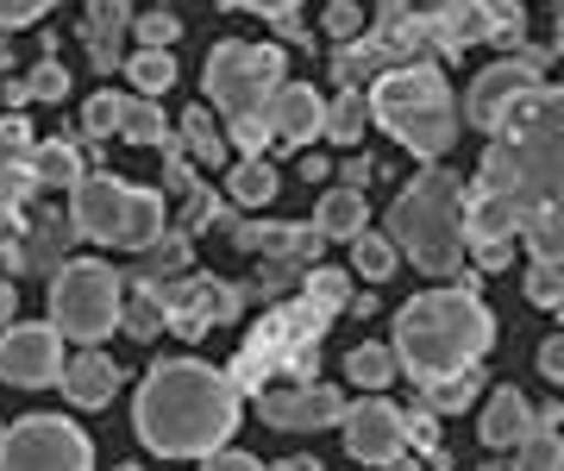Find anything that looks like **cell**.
Masks as SVG:
<instances>
[{
	"instance_id": "obj_1",
	"label": "cell",
	"mask_w": 564,
	"mask_h": 471,
	"mask_svg": "<svg viewBox=\"0 0 564 471\" xmlns=\"http://www.w3.org/2000/svg\"><path fill=\"white\" fill-rule=\"evenodd\" d=\"M239 384L207 358H163L132 396V433L158 459H207L239 433Z\"/></svg>"
},
{
	"instance_id": "obj_2",
	"label": "cell",
	"mask_w": 564,
	"mask_h": 471,
	"mask_svg": "<svg viewBox=\"0 0 564 471\" xmlns=\"http://www.w3.org/2000/svg\"><path fill=\"white\" fill-rule=\"evenodd\" d=\"M477 189H502L521 214L533 207L564 214V88L533 83L496 120L484 164H477Z\"/></svg>"
},
{
	"instance_id": "obj_3",
	"label": "cell",
	"mask_w": 564,
	"mask_h": 471,
	"mask_svg": "<svg viewBox=\"0 0 564 471\" xmlns=\"http://www.w3.org/2000/svg\"><path fill=\"white\" fill-rule=\"evenodd\" d=\"M395 358L414 384L445 377V371L484 365V352L496 346V314L484 308L477 283H445V289H421L414 302L395 308Z\"/></svg>"
},
{
	"instance_id": "obj_4",
	"label": "cell",
	"mask_w": 564,
	"mask_h": 471,
	"mask_svg": "<svg viewBox=\"0 0 564 471\" xmlns=\"http://www.w3.org/2000/svg\"><path fill=\"white\" fill-rule=\"evenodd\" d=\"M370 120L421 164H440L458 144V95L433 57H408L389 63L383 76H370Z\"/></svg>"
},
{
	"instance_id": "obj_5",
	"label": "cell",
	"mask_w": 564,
	"mask_h": 471,
	"mask_svg": "<svg viewBox=\"0 0 564 471\" xmlns=\"http://www.w3.org/2000/svg\"><path fill=\"white\" fill-rule=\"evenodd\" d=\"M464 189H470V176H458V170H426L389 207L383 233L421 277L464 270Z\"/></svg>"
},
{
	"instance_id": "obj_6",
	"label": "cell",
	"mask_w": 564,
	"mask_h": 471,
	"mask_svg": "<svg viewBox=\"0 0 564 471\" xmlns=\"http://www.w3.org/2000/svg\"><path fill=\"white\" fill-rule=\"evenodd\" d=\"M69 221L95 246L139 251L163 233V189H139L126 176H113V170H95V176L69 183Z\"/></svg>"
},
{
	"instance_id": "obj_7",
	"label": "cell",
	"mask_w": 564,
	"mask_h": 471,
	"mask_svg": "<svg viewBox=\"0 0 564 471\" xmlns=\"http://www.w3.org/2000/svg\"><path fill=\"white\" fill-rule=\"evenodd\" d=\"M289 76L282 44H239L226 39L207 51V107H220V120H270V95Z\"/></svg>"
},
{
	"instance_id": "obj_8",
	"label": "cell",
	"mask_w": 564,
	"mask_h": 471,
	"mask_svg": "<svg viewBox=\"0 0 564 471\" xmlns=\"http://www.w3.org/2000/svg\"><path fill=\"white\" fill-rule=\"evenodd\" d=\"M126 277L101 258H69L51 270V321H57L76 346H101L107 333L120 328Z\"/></svg>"
},
{
	"instance_id": "obj_9",
	"label": "cell",
	"mask_w": 564,
	"mask_h": 471,
	"mask_svg": "<svg viewBox=\"0 0 564 471\" xmlns=\"http://www.w3.org/2000/svg\"><path fill=\"white\" fill-rule=\"evenodd\" d=\"M0 465L7 471H88L95 440L69 415H20L13 428H0Z\"/></svg>"
},
{
	"instance_id": "obj_10",
	"label": "cell",
	"mask_w": 564,
	"mask_h": 471,
	"mask_svg": "<svg viewBox=\"0 0 564 471\" xmlns=\"http://www.w3.org/2000/svg\"><path fill=\"white\" fill-rule=\"evenodd\" d=\"M63 377V328L57 321H7L0 328V384L57 389Z\"/></svg>"
},
{
	"instance_id": "obj_11",
	"label": "cell",
	"mask_w": 564,
	"mask_h": 471,
	"mask_svg": "<svg viewBox=\"0 0 564 471\" xmlns=\"http://www.w3.org/2000/svg\"><path fill=\"white\" fill-rule=\"evenodd\" d=\"M258 415L282 433H321V428H339L345 389L321 384V377H289V384L258 389Z\"/></svg>"
},
{
	"instance_id": "obj_12",
	"label": "cell",
	"mask_w": 564,
	"mask_h": 471,
	"mask_svg": "<svg viewBox=\"0 0 564 471\" xmlns=\"http://www.w3.org/2000/svg\"><path fill=\"white\" fill-rule=\"evenodd\" d=\"M339 428H345V452L358 465H402L408 428H402V409L389 403L383 389H364L358 403H345Z\"/></svg>"
},
{
	"instance_id": "obj_13",
	"label": "cell",
	"mask_w": 564,
	"mask_h": 471,
	"mask_svg": "<svg viewBox=\"0 0 564 471\" xmlns=\"http://www.w3.org/2000/svg\"><path fill=\"white\" fill-rule=\"evenodd\" d=\"M545 63H552V51H508L502 63H489L484 76L470 83V95H464V120L477 126V132H496V120L540 83Z\"/></svg>"
},
{
	"instance_id": "obj_14",
	"label": "cell",
	"mask_w": 564,
	"mask_h": 471,
	"mask_svg": "<svg viewBox=\"0 0 564 471\" xmlns=\"http://www.w3.org/2000/svg\"><path fill=\"white\" fill-rule=\"evenodd\" d=\"M158 289V302H163V321L182 333V340H202L207 328H220V321H232L239 314V289L220 283V277H163Z\"/></svg>"
},
{
	"instance_id": "obj_15",
	"label": "cell",
	"mask_w": 564,
	"mask_h": 471,
	"mask_svg": "<svg viewBox=\"0 0 564 471\" xmlns=\"http://www.w3.org/2000/svg\"><path fill=\"white\" fill-rule=\"evenodd\" d=\"M270 132H276L289 151H307V144L326 132V101H321V88L289 83V76H282L276 95H270Z\"/></svg>"
},
{
	"instance_id": "obj_16",
	"label": "cell",
	"mask_w": 564,
	"mask_h": 471,
	"mask_svg": "<svg viewBox=\"0 0 564 471\" xmlns=\"http://www.w3.org/2000/svg\"><path fill=\"white\" fill-rule=\"evenodd\" d=\"M57 389L76 403V409H107L113 396H120V365L107 358V352H76V358H63V377Z\"/></svg>"
},
{
	"instance_id": "obj_17",
	"label": "cell",
	"mask_w": 564,
	"mask_h": 471,
	"mask_svg": "<svg viewBox=\"0 0 564 471\" xmlns=\"http://www.w3.org/2000/svg\"><path fill=\"white\" fill-rule=\"evenodd\" d=\"M527 428H533V403L521 396V384H496L484 415H477V440H484L489 452H514Z\"/></svg>"
},
{
	"instance_id": "obj_18",
	"label": "cell",
	"mask_w": 564,
	"mask_h": 471,
	"mask_svg": "<svg viewBox=\"0 0 564 471\" xmlns=\"http://www.w3.org/2000/svg\"><path fill=\"white\" fill-rule=\"evenodd\" d=\"M521 233V207L502 189H464V246L477 239H514Z\"/></svg>"
},
{
	"instance_id": "obj_19",
	"label": "cell",
	"mask_w": 564,
	"mask_h": 471,
	"mask_svg": "<svg viewBox=\"0 0 564 471\" xmlns=\"http://www.w3.org/2000/svg\"><path fill=\"white\" fill-rule=\"evenodd\" d=\"M120 32H132V7L126 0H88L82 39H88V63L95 69H113L120 63Z\"/></svg>"
},
{
	"instance_id": "obj_20",
	"label": "cell",
	"mask_w": 564,
	"mask_h": 471,
	"mask_svg": "<svg viewBox=\"0 0 564 471\" xmlns=\"http://www.w3.org/2000/svg\"><path fill=\"white\" fill-rule=\"evenodd\" d=\"M314 226H321V239H351V233H364V226H370V202H364V189H351V183L326 189L321 207H314Z\"/></svg>"
},
{
	"instance_id": "obj_21",
	"label": "cell",
	"mask_w": 564,
	"mask_h": 471,
	"mask_svg": "<svg viewBox=\"0 0 564 471\" xmlns=\"http://www.w3.org/2000/svg\"><path fill=\"white\" fill-rule=\"evenodd\" d=\"M477 396H484V371H477V365L445 371V377H426V384H421V403L433 415H464Z\"/></svg>"
},
{
	"instance_id": "obj_22",
	"label": "cell",
	"mask_w": 564,
	"mask_h": 471,
	"mask_svg": "<svg viewBox=\"0 0 564 471\" xmlns=\"http://www.w3.org/2000/svg\"><path fill=\"white\" fill-rule=\"evenodd\" d=\"M25 170H32V183L39 189H69L82 176V151L69 139H44V144H32Z\"/></svg>"
},
{
	"instance_id": "obj_23",
	"label": "cell",
	"mask_w": 564,
	"mask_h": 471,
	"mask_svg": "<svg viewBox=\"0 0 564 471\" xmlns=\"http://www.w3.org/2000/svg\"><path fill=\"white\" fill-rule=\"evenodd\" d=\"M226 189H232V202H239V207H263V202H270V195L282 189L276 164H270V151L239 158V164H232V176H226Z\"/></svg>"
},
{
	"instance_id": "obj_24",
	"label": "cell",
	"mask_w": 564,
	"mask_h": 471,
	"mask_svg": "<svg viewBox=\"0 0 564 471\" xmlns=\"http://www.w3.org/2000/svg\"><path fill=\"white\" fill-rule=\"evenodd\" d=\"M258 251L263 258H295V265H307L314 251H321V226L314 221H276L258 233Z\"/></svg>"
},
{
	"instance_id": "obj_25",
	"label": "cell",
	"mask_w": 564,
	"mask_h": 471,
	"mask_svg": "<svg viewBox=\"0 0 564 471\" xmlns=\"http://www.w3.org/2000/svg\"><path fill=\"white\" fill-rule=\"evenodd\" d=\"M395 377H402V358H395V346H351V352H345V384L389 389Z\"/></svg>"
},
{
	"instance_id": "obj_26",
	"label": "cell",
	"mask_w": 564,
	"mask_h": 471,
	"mask_svg": "<svg viewBox=\"0 0 564 471\" xmlns=\"http://www.w3.org/2000/svg\"><path fill=\"white\" fill-rule=\"evenodd\" d=\"M176 139L188 144V158H195V164L220 170V158H226V132L214 126V107H188V114H182V126H176Z\"/></svg>"
},
{
	"instance_id": "obj_27",
	"label": "cell",
	"mask_w": 564,
	"mask_h": 471,
	"mask_svg": "<svg viewBox=\"0 0 564 471\" xmlns=\"http://www.w3.org/2000/svg\"><path fill=\"white\" fill-rule=\"evenodd\" d=\"M120 139L126 144H163L170 139V120L158 114V95H126L120 101Z\"/></svg>"
},
{
	"instance_id": "obj_28",
	"label": "cell",
	"mask_w": 564,
	"mask_h": 471,
	"mask_svg": "<svg viewBox=\"0 0 564 471\" xmlns=\"http://www.w3.org/2000/svg\"><path fill=\"white\" fill-rule=\"evenodd\" d=\"M514 239H527V251L545 258V265H564V214L558 207H533V214H521V233H514Z\"/></svg>"
},
{
	"instance_id": "obj_29",
	"label": "cell",
	"mask_w": 564,
	"mask_h": 471,
	"mask_svg": "<svg viewBox=\"0 0 564 471\" xmlns=\"http://www.w3.org/2000/svg\"><path fill=\"white\" fill-rule=\"evenodd\" d=\"M364 132H370V95L345 88L339 101H326V132H321V139H333V144H358Z\"/></svg>"
},
{
	"instance_id": "obj_30",
	"label": "cell",
	"mask_w": 564,
	"mask_h": 471,
	"mask_svg": "<svg viewBox=\"0 0 564 471\" xmlns=\"http://www.w3.org/2000/svg\"><path fill=\"white\" fill-rule=\"evenodd\" d=\"M395 265H402V251H395V239H389V233H370V226H364V233H351V270H358V277L383 283Z\"/></svg>"
},
{
	"instance_id": "obj_31",
	"label": "cell",
	"mask_w": 564,
	"mask_h": 471,
	"mask_svg": "<svg viewBox=\"0 0 564 471\" xmlns=\"http://www.w3.org/2000/svg\"><path fill=\"white\" fill-rule=\"evenodd\" d=\"M126 83L139 88V95H163V88L176 83V57H170L163 44H144L139 57L126 63Z\"/></svg>"
},
{
	"instance_id": "obj_32",
	"label": "cell",
	"mask_w": 564,
	"mask_h": 471,
	"mask_svg": "<svg viewBox=\"0 0 564 471\" xmlns=\"http://www.w3.org/2000/svg\"><path fill=\"white\" fill-rule=\"evenodd\" d=\"M514 459H521L527 471H558V465H564V433H558V428H540V421H533V428L521 433Z\"/></svg>"
},
{
	"instance_id": "obj_33",
	"label": "cell",
	"mask_w": 564,
	"mask_h": 471,
	"mask_svg": "<svg viewBox=\"0 0 564 471\" xmlns=\"http://www.w3.org/2000/svg\"><path fill=\"white\" fill-rule=\"evenodd\" d=\"M120 101H126V95H113V88H101V95H88V107H82V132H88L95 144L120 132Z\"/></svg>"
},
{
	"instance_id": "obj_34",
	"label": "cell",
	"mask_w": 564,
	"mask_h": 471,
	"mask_svg": "<svg viewBox=\"0 0 564 471\" xmlns=\"http://www.w3.org/2000/svg\"><path fill=\"white\" fill-rule=\"evenodd\" d=\"M302 283H307V302L321 308V314H333V308H345V296H351V277H345V270H333V265L307 270Z\"/></svg>"
},
{
	"instance_id": "obj_35",
	"label": "cell",
	"mask_w": 564,
	"mask_h": 471,
	"mask_svg": "<svg viewBox=\"0 0 564 471\" xmlns=\"http://www.w3.org/2000/svg\"><path fill=\"white\" fill-rule=\"evenodd\" d=\"M521 283H527V302H540V308H558V296H564V265H545V258H533Z\"/></svg>"
},
{
	"instance_id": "obj_36",
	"label": "cell",
	"mask_w": 564,
	"mask_h": 471,
	"mask_svg": "<svg viewBox=\"0 0 564 471\" xmlns=\"http://www.w3.org/2000/svg\"><path fill=\"white\" fill-rule=\"evenodd\" d=\"M402 428H408V447H421L426 459H433V465H445V452H440V415L426 409V403L402 415Z\"/></svg>"
},
{
	"instance_id": "obj_37",
	"label": "cell",
	"mask_w": 564,
	"mask_h": 471,
	"mask_svg": "<svg viewBox=\"0 0 564 471\" xmlns=\"http://www.w3.org/2000/svg\"><path fill=\"white\" fill-rule=\"evenodd\" d=\"M214 221H220V195L195 183L188 195H182V221H176V226L188 233V239H195V233H202V226H214Z\"/></svg>"
},
{
	"instance_id": "obj_38",
	"label": "cell",
	"mask_w": 564,
	"mask_h": 471,
	"mask_svg": "<svg viewBox=\"0 0 564 471\" xmlns=\"http://www.w3.org/2000/svg\"><path fill=\"white\" fill-rule=\"evenodd\" d=\"M321 32H326V39H358V32H364V7H358V0H326V7H321Z\"/></svg>"
},
{
	"instance_id": "obj_39",
	"label": "cell",
	"mask_w": 564,
	"mask_h": 471,
	"mask_svg": "<svg viewBox=\"0 0 564 471\" xmlns=\"http://www.w3.org/2000/svg\"><path fill=\"white\" fill-rule=\"evenodd\" d=\"M25 88H32V101H63V95H69V69H63V63H51V57H44L39 69L25 76Z\"/></svg>"
},
{
	"instance_id": "obj_40",
	"label": "cell",
	"mask_w": 564,
	"mask_h": 471,
	"mask_svg": "<svg viewBox=\"0 0 564 471\" xmlns=\"http://www.w3.org/2000/svg\"><path fill=\"white\" fill-rule=\"evenodd\" d=\"M132 32H139V44H163V51H176L182 20H176V13H139V20H132Z\"/></svg>"
},
{
	"instance_id": "obj_41",
	"label": "cell",
	"mask_w": 564,
	"mask_h": 471,
	"mask_svg": "<svg viewBox=\"0 0 564 471\" xmlns=\"http://www.w3.org/2000/svg\"><path fill=\"white\" fill-rule=\"evenodd\" d=\"M25 158H32V126L13 107V120H0V164H25Z\"/></svg>"
},
{
	"instance_id": "obj_42",
	"label": "cell",
	"mask_w": 564,
	"mask_h": 471,
	"mask_svg": "<svg viewBox=\"0 0 564 471\" xmlns=\"http://www.w3.org/2000/svg\"><path fill=\"white\" fill-rule=\"evenodd\" d=\"M470 258H477V270H508V258H514V239H477V246H464Z\"/></svg>"
},
{
	"instance_id": "obj_43",
	"label": "cell",
	"mask_w": 564,
	"mask_h": 471,
	"mask_svg": "<svg viewBox=\"0 0 564 471\" xmlns=\"http://www.w3.org/2000/svg\"><path fill=\"white\" fill-rule=\"evenodd\" d=\"M57 0H0V25H32V20H44Z\"/></svg>"
},
{
	"instance_id": "obj_44",
	"label": "cell",
	"mask_w": 564,
	"mask_h": 471,
	"mask_svg": "<svg viewBox=\"0 0 564 471\" xmlns=\"http://www.w3.org/2000/svg\"><path fill=\"white\" fill-rule=\"evenodd\" d=\"M540 377L545 384H564V333H552L540 346Z\"/></svg>"
},
{
	"instance_id": "obj_45",
	"label": "cell",
	"mask_w": 564,
	"mask_h": 471,
	"mask_svg": "<svg viewBox=\"0 0 564 471\" xmlns=\"http://www.w3.org/2000/svg\"><path fill=\"white\" fill-rule=\"evenodd\" d=\"M214 7H239V13H263V20H276V13L302 7V0H214Z\"/></svg>"
},
{
	"instance_id": "obj_46",
	"label": "cell",
	"mask_w": 564,
	"mask_h": 471,
	"mask_svg": "<svg viewBox=\"0 0 564 471\" xmlns=\"http://www.w3.org/2000/svg\"><path fill=\"white\" fill-rule=\"evenodd\" d=\"M276 32H282L289 44H314V32H307V25L295 20V7H289V13H276Z\"/></svg>"
},
{
	"instance_id": "obj_47",
	"label": "cell",
	"mask_w": 564,
	"mask_h": 471,
	"mask_svg": "<svg viewBox=\"0 0 564 471\" xmlns=\"http://www.w3.org/2000/svg\"><path fill=\"white\" fill-rule=\"evenodd\" d=\"M370 176H377V164H370V158H345V170H339V183H370Z\"/></svg>"
},
{
	"instance_id": "obj_48",
	"label": "cell",
	"mask_w": 564,
	"mask_h": 471,
	"mask_svg": "<svg viewBox=\"0 0 564 471\" xmlns=\"http://www.w3.org/2000/svg\"><path fill=\"white\" fill-rule=\"evenodd\" d=\"M7 321H20V289L0 277V328H7Z\"/></svg>"
},
{
	"instance_id": "obj_49",
	"label": "cell",
	"mask_w": 564,
	"mask_h": 471,
	"mask_svg": "<svg viewBox=\"0 0 564 471\" xmlns=\"http://www.w3.org/2000/svg\"><path fill=\"white\" fill-rule=\"evenodd\" d=\"M302 176H307V183H326L333 170H326V158H302Z\"/></svg>"
},
{
	"instance_id": "obj_50",
	"label": "cell",
	"mask_w": 564,
	"mask_h": 471,
	"mask_svg": "<svg viewBox=\"0 0 564 471\" xmlns=\"http://www.w3.org/2000/svg\"><path fill=\"white\" fill-rule=\"evenodd\" d=\"M552 57H564V7H558V25H552Z\"/></svg>"
}]
</instances>
